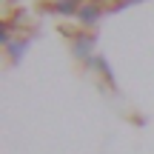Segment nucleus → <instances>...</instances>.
Here are the masks:
<instances>
[{
	"mask_svg": "<svg viewBox=\"0 0 154 154\" xmlns=\"http://www.w3.org/2000/svg\"><path fill=\"white\" fill-rule=\"evenodd\" d=\"M54 9L60 11V14H72V11H80L74 0H57V3H54Z\"/></svg>",
	"mask_w": 154,
	"mask_h": 154,
	"instance_id": "nucleus-2",
	"label": "nucleus"
},
{
	"mask_svg": "<svg viewBox=\"0 0 154 154\" xmlns=\"http://www.w3.org/2000/svg\"><path fill=\"white\" fill-rule=\"evenodd\" d=\"M77 17H80V23H83V26H91V23L100 17V9H97V6H80Z\"/></svg>",
	"mask_w": 154,
	"mask_h": 154,
	"instance_id": "nucleus-1",
	"label": "nucleus"
}]
</instances>
